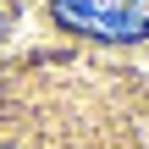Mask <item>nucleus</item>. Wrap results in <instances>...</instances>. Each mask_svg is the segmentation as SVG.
I'll return each instance as SVG.
<instances>
[{
  "label": "nucleus",
  "mask_w": 149,
  "mask_h": 149,
  "mask_svg": "<svg viewBox=\"0 0 149 149\" xmlns=\"http://www.w3.org/2000/svg\"><path fill=\"white\" fill-rule=\"evenodd\" d=\"M50 11L61 28L88 39H116V44L149 39V0H50Z\"/></svg>",
  "instance_id": "obj_1"
}]
</instances>
